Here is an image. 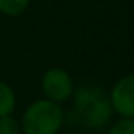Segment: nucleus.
Listing matches in <instances>:
<instances>
[{
  "mask_svg": "<svg viewBox=\"0 0 134 134\" xmlns=\"http://www.w3.org/2000/svg\"><path fill=\"white\" fill-rule=\"evenodd\" d=\"M109 99L114 114L121 118H134V73L115 81L109 92Z\"/></svg>",
  "mask_w": 134,
  "mask_h": 134,
  "instance_id": "obj_4",
  "label": "nucleus"
},
{
  "mask_svg": "<svg viewBox=\"0 0 134 134\" xmlns=\"http://www.w3.org/2000/svg\"><path fill=\"white\" fill-rule=\"evenodd\" d=\"M40 90L43 93V98L63 106L73 98L76 84L70 71H66L62 66H51L41 74Z\"/></svg>",
  "mask_w": 134,
  "mask_h": 134,
  "instance_id": "obj_3",
  "label": "nucleus"
},
{
  "mask_svg": "<svg viewBox=\"0 0 134 134\" xmlns=\"http://www.w3.org/2000/svg\"><path fill=\"white\" fill-rule=\"evenodd\" d=\"M18 107V95L11 84L0 81V117L13 115Z\"/></svg>",
  "mask_w": 134,
  "mask_h": 134,
  "instance_id": "obj_5",
  "label": "nucleus"
},
{
  "mask_svg": "<svg viewBox=\"0 0 134 134\" xmlns=\"http://www.w3.org/2000/svg\"><path fill=\"white\" fill-rule=\"evenodd\" d=\"M71 99L77 118L85 128L98 131L110 125L114 109L109 99V93H106L103 87L96 84H82L76 87Z\"/></svg>",
  "mask_w": 134,
  "mask_h": 134,
  "instance_id": "obj_1",
  "label": "nucleus"
},
{
  "mask_svg": "<svg viewBox=\"0 0 134 134\" xmlns=\"http://www.w3.org/2000/svg\"><path fill=\"white\" fill-rule=\"evenodd\" d=\"M107 134H134V118H118L117 121H114L109 129Z\"/></svg>",
  "mask_w": 134,
  "mask_h": 134,
  "instance_id": "obj_7",
  "label": "nucleus"
},
{
  "mask_svg": "<svg viewBox=\"0 0 134 134\" xmlns=\"http://www.w3.org/2000/svg\"><path fill=\"white\" fill-rule=\"evenodd\" d=\"M19 123L22 134H60L65 125V110L62 104L38 98L22 110Z\"/></svg>",
  "mask_w": 134,
  "mask_h": 134,
  "instance_id": "obj_2",
  "label": "nucleus"
},
{
  "mask_svg": "<svg viewBox=\"0 0 134 134\" xmlns=\"http://www.w3.org/2000/svg\"><path fill=\"white\" fill-rule=\"evenodd\" d=\"M0 134H22L19 120L13 115L0 117Z\"/></svg>",
  "mask_w": 134,
  "mask_h": 134,
  "instance_id": "obj_8",
  "label": "nucleus"
},
{
  "mask_svg": "<svg viewBox=\"0 0 134 134\" xmlns=\"http://www.w3.org/2000/svg\"><path fill=\"white\" fill-rule=\"evenodd\" d=\"M32 3V0H0V14L7 18H18L24 14Z\"/></svg>",
  "mask_w": 134,
  "mask_h": 134,
  "instance_id": "obj_6",
  "label": "nucleus"
}]
</instances>
